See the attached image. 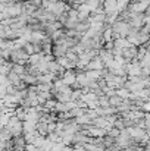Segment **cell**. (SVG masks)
<instances>
[{"label":"cell","instance_id":"8992f818","mask_svg":"<svg viewBox=\"0 0 150 151\" xmlns=\"http://www.w3.org/2000/svg\"><path fill=\"white\" fill-rule=\"evenodd\" d=\"M112 43H113V49H118V50H124V49H127V47L131 46L127 38H116Z\"/></svg>","mask_w":150,"mask_h":151},{"label":"cell","instance_id":"2e32d148","mask_svg":"<svg viewBox=\"0 0 150 151\" xmlns=\"http://www.w3.org/2000/svg\"><path fill=\"white\" fill-rule=\"evenodd\" d=\"M22 50L25 51L28 56H31V54H34V53H36V46H34V44H31V43H27V44L22 47Z\"/></svg>","mask_w":150,"mask_h":151},{"label":"cell","instance_id":"d6986e66","mask_svg":"<svg viewBox=\"0 0 150 151\" xmlns=\"http://www.w3.org/2000/svg\"><path fill=\"white\" fill-rule=\"evenodd\" d=\"M63 144L62 142H54V144H51V147H50V151H63Z\"/></svg>","mask_w":150,"mask_h":151},{"label":"cell","instance_id":"9a60e30c","mask_svg":"<svg viewBox=\"0 0 150 151\" xmlns=\"http://www.w3.org/2000/svg\"><path fill=\"white\" fill-rule=\"evenodd\" d=\"M149 60H150V54H149V51H147V53H146V54L138 60V63H140V66H141V68H149V65H150Z\"/></svg>","mask_w":150,"mask_h":151},{"label":"cell","instance_id":"52a82bcc","mask_svg":"<svg viewBox=\"0 0 150 151\" xmlns=\"http://www.w3.org/2000/svg\"><path fill=\"white\" fill-rule=\"evenodd\" d=\"M101 41H103V43H109V41H113V32H112L110 27L104 28V31L101 32Z\"/></svg>","mask_w":150,"mask_h":151},{"label":"cell","instance_id":"277c9868","mask_svg":"<svg viewBox=\"0 0 150 151\" xmlns=\"http://www.w3.org/2000/svg\"><path fill=\"white\" fill-rule=\"evenodd\" d=\"M101 69H104V65L99 56H94L90 60V63L86 66V70H101Z\"/></svg>","mask_w":150,"mask_h":151},{"label":"cell","instance_id":"8fae6325","mask_svg":"<svg viewBox=\"0 0 150 151\" xmlns=\"http://www.w3.org/2000/svg\"><path fill=\"white\" fill-rule=\"evenodd\" d=\"M36 125L37 123H31V122H22V134H30L36 131Z\"/></svg>","mask_w":150,"mask_h":151},{"label":"cell","instance_id":"4fadbf2b","mask_svg":"<svg viewBox=\"0 0 150 151\" xmlns=\"http://www.w3.org/2000/svg\"><path fill=\"white\" fill-rule=\"evenodd\" d=\"M10 72H13V73H16L18 76H22V75L25 73V66H22V65H15V63H12V68H10Z\"/></svg>","mask_w":150,"mask_h":151},{"label":"cell","instance_id":"ba28073f","mask_svg":"<svg viewBox=\"0 0 150 151\" xmlns=\"http://www.w3.org/2000/svg\"><path fill=\"white\" fill-rule=\"evenodd\" d=\"M6 79H7V82H9L10 85H13V87H16V85L21 82V76H18V75L13 73V72H9V73L6 75Z\"/></svg>","mask_w":150,"mask_h":151},{"label":"cell","instance_id":"9c48e42d","mask_svg":"<svg viewBox=\"0 0 150 151\" xmlns=\"http://www.w3.org/2000/svg\"><path fill=\"white\" fill-rule=\"evenodd\" d=\"M10 139H12V132L7 128L0 129V142H7Z\"/></svg>","mask_w":150,"mask_h":151},{"label":"cell","instance_id":"6da1fadb","mask_svg":"<svg viewBox=\"0 0 150 151\" xmlns=\"http://www.w3.org/2000/svg\"><path fill=\"white\" fill-rule=\"evenodd\" d=\"M110 29H112V32H113V34L119 35L121 38H127V35L130 34L131 27H130V24H128V22L116 21V22H113V24L110 25Z\"/></svg>","mask_w":150,"mask_h":151},{"label":"cell","instance_id":"7c38bea8","mask_svg":"<svg viewBox=\"0 0 150 151\" xmlns=\"http://www.w3.org/2000/svg\"><path fill=\"white\" fill-rule=\"evenodd\" d=\"M122 99H119L116 94L115 96H112V97H107V103H109V106L110 107H119L121 104H122Z\"/></svg>","mask_w":150,"mask_h":151},{"label":"cell","instance_id":"7a4b0ae2","mask_svg":"<svg viewBox=\"0 0 150 151\" xmlns=\"http://www.w3.org/2000/svg\"><path fill=\"white\" fill-rule=\"evenodd\" d=\"M60 79H62V82H63L66 87H72V85L75 84V81H77V73H75L74 69H71V70H65Z\"/></svg>","mask_w":150,"mask_h":151},{"label":"cell","instance_id":"5bb4252c","mask_svg":"<svg viewBox=\"0 0 150 151\" xmlns=\"http://www.w3.org/2000/svg\"><path fill=\"white\" fill-rule=\"evenodd\" d=\"M115 94H116L119 99H122V100H128V97H130V91L125 90V88H118V90L115 91Z\"/></svg>","mask_w":150,"mask_h":151},{"label":"cell","instance_id":"ac0fdd59","mask_svg":"<svg viewBox=\"0 0 150 151\" xmlns=\"http://www.w3.org/2000/svg\"><path fill=\"white\" fill-rule=\"evenodd\" d=\"M46 138L49 139V141L51 142V144H54V142H60V138H59V137H57V135H56L54 132H49Z\"/></svg>","mask_w":150,"mask_h":151},{"label":"cell","instance_id":"44dd1931","mask_svg":"<svg viewBox=\"0 0 150 151\" xmlns=\"http://www.w3.org/2000/svg\"><path fill=\"white\" fill-rule=\"evenodd\" d=\"M3 151H7V150H3Z\"/></svg>","mask_w":150,"mask_h":151},{"label":"cell","instance_id":"5b68a950","mask_svg":"<svg viewBox=\"0 0 150 151\" xmlns=\"http://www.w3.org/2000/svg\"><path fill=\"white\" fill-rule=\"evenodd\" d=\"M66 46L65 44H62V46H54V44H51V56L54 57V59H57V57H63L65 54H66Z\"/></svg>","mask_w":150,"mask_h":151},{"label":"cell","instance_id":"e0dca14e","mask_svg":"<svg viewBox=\"0 0 150 151\" xmlns=\"http://www.w3.org/2000/svg\"><path fill=\"white\" fill-rule=\"evenodd\" d=\"M77 12H80V13H86V15H90V13H91V10H90V7H88V4H87L86 1L80 4V7H78Z\"/></svg>","mask_w":150,"mask_h":151},{"label":"cell","instance_id":"ffe728a7","mask_svg":"<svg viewBox=\"0 0 150 151\" xmlns=\"http://www.w3.org/2000/svg\"><path fill=\"white\" fill-rule=\"evenodd\" d=\"M47 131L49 132H54L56 131V122H51V123L47 125Z\"/></svg>","mask_w":150,"mask_h":151},{"label":"cell","instance_id":"30bf717a","mask_svg":"<svg viewBox=\"0 0 150 151\" xmlns=\"http://www.w3.org/2000/svg\"><path fill=\"white\" fill-rule=\"evenodd\" d=\"M25 111H27V109H24L22 106H16V107L13 109V114H15L21 122H24V119H25Z\"/></svg>","mask_w":150,"mask_h":151},{"label":"cell","instance_id":"3957f363","mask_svg":"<svg viewBox=\"0 0 150 151\" xmlns=\"http://www.w3.org/2000/svg\"><path fill=\"white\" fill-rule=\"evenodd\" d=\"M38 117H40V113L37 111V109H36V107H30V109H27V111H25V119H24V122L37 123V122H38Z\"/></svg>","mask_w":150,"mask_h":151}]
</instances>
